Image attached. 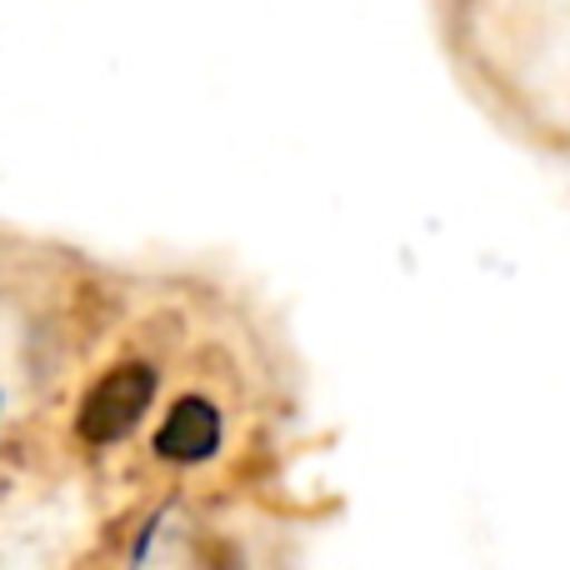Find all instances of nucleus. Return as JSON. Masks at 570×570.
<instances>
[{"label": "nucleus", "mask_w": 570, "mask_h": 570, "mask_svg": "<svg viewBox=\"0 0 570 570\" xmlns=\"http://www.w3.org/2000/svg\"><path fill=\"white\" fill-rule=\"evenodd\" d=\"M266 371L256 301L216 261H110L66 445L90 461L136 451L160 475L216 471Z\"/></svg>", "instance_id": "1"}, {"label": "nucleus", "mask_w": 570, "mask_h": 570, "mask_svg": "<svg viewBox=\"0 0 570 570\" xmlns=\"http://www.w3.org/2000/svg\"><path fill=\"white\" fill-rule=\"evenodd\" d=\"M106 271L76 240L0 226V461L36 425L66 435Z\"/></svg>", "instance_id": "2"}]
</instances>
